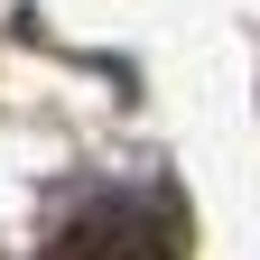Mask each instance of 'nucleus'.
Segmentation results:
<instances>
[{"instance_id": "f257e3e1", "label": "nucleus", "mask_w": 260, "mask_h": 260, "mask_svg": "<svg viewBox=\"0 0 260 260\" xmlns=\"http://www.w3.org/2000/svg\"><path fill=\"white\" fill-rule=\"evenodd\" d=\"M47 260H158V242H149V233H130V214H84Z\"/></svg>"}]
</instances>
